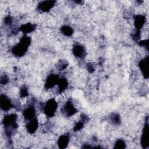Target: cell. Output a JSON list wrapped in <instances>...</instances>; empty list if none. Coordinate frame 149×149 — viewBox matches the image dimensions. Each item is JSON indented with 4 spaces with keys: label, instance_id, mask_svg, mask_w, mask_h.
<instances>
[{
    "label": "cell",
    "instance_id": "9a60e30c",
    "mask_svg": "<svg viewBox=\"0 0 149 149\" xmlns=\"http://www.w3.org/2000/svg\"><path fill=\"white\" fill-rule=\"evenodd\" d=\"M36 29V26L34 24L31 23H26L24 24H23L20 27V30L24 34L29 33L31 31H33Z\"/></svg>",
    "mask_w": 149,
    "mask_h": 149
},
{
    "label": "cell",
    "instance_id": "30bf717a",
    "mask_svg": "<svg viewBox=\"0 0 149 149\" xmlns=\"http://www.w3.org/2000/svg\"><path fill=\"white\" fill-rule=\"evenodd\" d=\"M134 26L137 30L140 31L146 22V17L143 15H137L134 16Z\"/></svg>",
    "mask_w": 149,
    "mask_h": 149
},
{
    "label": "cell",
    "instance_id": "7c38bea8",
    "mask_svg": "<svg viewBox=\"0 0 149 149\" xmlns=\"http://www.w3.org/2000/svg\"><path fill=\"white\" fill-rule=\"evenodd\" d=\"M73 53L74 55H75L76 57L79 58H83L85 55V50L84 47L80 45V44H76L75 45L73 48Z\"/></svg>",
    "mask_w": 149,
    "mask_h": 149
},
{
    "label": "cell",
    "instance_id": "cb8c5ba5",
    "mask_svg": "<svg viewBox=\"0 0 149 149\" xmlns=\"http://www.w3.org/2000/svg\"><path fill=\"white\" fill-rule=\"evenodd\" d=\"M8 81V78L6 77V76L3 75L1 77V83L2 84H5Z\"/></svg>",
    "mask_w": 149,
    "mask_h": 149
},
{
    "label": "cell",
    "instance_id": "d6986e66",
    "mask_svg": "<svg viewBox=\"0 0 149 149\" xmlns=\"http://www.w3.org/2000/svg\"><path fill=\"white\" fill-rule=\"evenodd\" d=\"M111 119L112 123L115 124H118L120 122V116L117 113H113L111 117Z\"/></svg>",
    "mask_w": 149,
    "mask_h": 149
},
{
    "label": "cell",
    "instance_id": "4fadbf2b",
    "mask_svg": "<svg viewBox=\"0 0 149 149\" xmlns=\"http://www.w3.org/2000/svg\"><path fill=\"white\" fill-rule=\"evenodd\" d=\"M27 129L30 133H34L38 127V120L36 118H33L29 121L27 124Z\"/></svg>",
    "mask_w": 149,
    "mask_h": 149
},
{
    "label": "cell",
    "instance_id": "9c48e42d",
    "mask_svg": "<svg viewBox=\"0 0 149 149\" xmlns=\"http://www.w3.org/2000/svg\"><path fill=\"white\" fill-rule=\"evenodd\" d=\"M54 1H45L41 2L38 5V9L42 12H48L55 5Z\"/></svg>",
    "mask_w": 149,
    "mask_h": 149
},
{
    "label": "cell",
    "instance_id": "5b68a950",
    "mask_svg": "<svg viewBox=\"0 0 149 149\" xmlns=\"http://www.w3.org/2000/svg\"><path fill=\"white\" fill-rule=\"evenodd\" d=\"M62 112L66 116H71L76 112V109L70 101L66 102L62 108Z\"/></svg>",
    "mask_w": 149,
    "mask_h": 149
},
{
    "label": "cell",
    "instance_id": "e0dca14e",
    "mask_svg": "<svg viewBox=\"0 0 149 149\" xmlns=\"http://www.w3.org/2000/svg\"><path fill=\"white\" fill-rule=\"evenodd\" d=\"M61 31L63 34L66 36H71L73 33V29L68 26H63L61 28Z\"/></svg>",
    "mask_w": 149,
    "mask_h": 149
},
{
    "label": "cell",
    "instance_id": "5bb4252c",
    "mask_svg": "<svg viewBox=\"0 0 149 149\" xmlns=\"http://www.w3.org/2000/svg\"><path fill=\"white\" fill-rule=\"evenodd\" d=\"M69 141V137L68 135L64 134L59 137L58 140V146L60 148H65L68 146Z\"/></svg>",
    "mask_w": 149,
    "mask_h": 149
},
{
    "label": "cell",
    "instance_id": "7a4b0ae2",
    "mask_svg": "<svg viewBox=\"0 0 149 149\" xmlns=\"http://www.w3.org/2000/svg\"><path fill=\"white\" fill-rule=\"evenodd\" d=\"M57 107V102L54 99H51L46 102L44 107V111L47 116L52 117L55 115Z\"/></svg>",
    "mask_w": 149,
    "mask_h": 149
},
{
    "label": "cell",
    "instance_id": "8fae6325",
    "mask_svg": "<svg viewBox=\"0 0 149 149\" xmlns=\"http://www.w3.org/2000/svg\"><path fill=\"white\" fill-rule=\"evenodd\" d=\"M35 114L36 112L33 105L29 106L26 109H25L23 112V116L24 118L29 120L34 118Z\"/></svg>",
    "mask_w": 149,
    "mask_h": 149
},
{
    "label": "cell",
    "instance_id": "ac0fdd59",
    "mask_svg": "<svg viewBox=\"0 0 149 149\" xmlns=\"http://www.w3.org/2000/svg\"><path fill=\"white\" fill-rule=\"evenodd\" d=\"M126 147V144L125 141L122 139H119L116 140L115 143L114 148H125Z\"/></svg>",
    "mask_w": 149,
    "mask_h": 149
},
{
    "label": "cell",
    "instance_id": "44dd1931",
    "mask_svg": "<svg viewBox=\"0 0 149 149\" xmlns=\"http://www.w3.org/2000/svg\"><path fill=\"white\" fill-rule=\"evenodd\" d=\"M20 95L22 98L25 97L26 96H27L28 95V91H27V89L26 87L23 86L21 88L20 91Z\"/></svg>",
    "mask_w": 149,
    "mask_h": 149
},
{
    "label": "cell",
    "instance_id": "7402d4cb",
    "mask_svg": "<svg viewBox=\"0 0 149 149\" xmlns=\"http://www.w3.org/2000/svg\"><path fill=\"white\" fill-rule=\"evenodd\" d=\"M59 65H58V69L59 70H63L64 69L66 68V66H67V63H66L65 62H59V63H58Z\"/></svg>",
    "mask_w": 149,
    "mask_h": 149
},
{
    "label": "cell",
    "instance_id": "d4e9b609",
    "mask_svg": "<svg viewBox=\"0 0 149 149\" xmlns=\"http://www.w3.org/2000/svg\"><path fill=\"white\" fill-rule=\"evenodd\" d=\"M87 69H88V70L89 72L91 73V72H93L94 70V66H93V65L89 63V64L88 65V66H87Z\"/></svg>",
    "mask_w": 149,
    "mask_h": 149
},
{
    "label": "cell",
    "instance_id": "603a6c76",
    "mask_svg": "<svg viewBox=\"0 0 149 149\" xmlns=\"http://www.w3.org/2000/svg\"><path fill=\"white\" fill-rule=\"evenodd\" d=\"M4 22H5L6 24L9 25V24H10L12 23V17L10 16H7V17H6L5 18Z\"/></svg>",
    "mask_w": 149,
    "mask_h": 149
},
{
    "label": "cell",
    "instance_id": "52a82bcc",
    "mask_svg": "<svg viewBox=\"0 0 149 149\" xmlns=\"http://www.w3.org/2000/svg\"><path fill=\"white\" fill-rule=\"evenodd\" d=\"M59 80V78L57 74H51L49 75L46 80L45 88L47 89L52 88L56 84H58Z\"/></svg>",
    "mask_w": 149,
    "mask_h": 149
},
{
    "label": "cell",
    "instance_id": "ffe728a7",
    "mask_svg": "<svg viewBox=\"0 0 149 149\" xmlns=\"http://www.w3.org/2000/svg\"><path fill=\"white\" fill-rule=\"evenodd\" d=\"M83 125H84V120L83 119H81V120H80L79 122H78L74 126V131H77L80 130L81 129L83 128Z\"/></svg>",
    "mask_w": 149,
    "mask_h": 149
},
{
    "label": "cell",
    "instance_id": "2e32d148",
    "mask_svg": "<svg viewBox=\"0 0 149 149\" xmlns=\"http://www.w3.org/2000/svg\"><path fill=\"white\" fill-rule=\"evenodd\" d=\"M57 84L58 86L59 91H62L63 90L66 89V88L68 86V81H67L66 79L61 78V79H59Z\"/></svg>",
    "mask_w": 149,
    "mask_h": 149
},
{
    "label": "cell",
    "instance_id": "ba28073f",
    "mask_svg": "<svg viewBox=\"0 0 149 149\" xmlns=\"http://www.w3.org/2000/svg\"><path fill=\"white\" fill-rule=\"evenodd\" d=\"M0 104L1 108L3 111H8L13 106L10 99L4 94L1 95Z\"/></svg>",
    "mask_w": 149,
    "mask_h": 149
},
{
    "label": "cell",
    "instance_id": "6da1fadb",
    "mask_svg": "<svg viewBox=\"0 0 149 149\" xmlns=\"http://www.w3.org/2000/svg\"><path fill=\"white\" fill-rule=\"evenodd\" d=\"M30 42L31 38L30 37L26 35L23 36L20 38V42L12 48V53L16 56H23L26 52Z\"/></svg>",
    "mask_w": 149,
    "mask_h": 149
},
{
    "label": "cell",
    "instance_id": "3957f363",
    "mask_svg": "<svg viewBox=\"0 0 149 149\" xmlns=\"http://www.w3.org/2000/svg\"><path fill=\"white\" fill-rule=\"evenodd\" d=\"M17 116L15 113H12L5 116L3 120V124L6 129H15L17 127L16 119Z\"/></svg>",
    "mask_w": 149,
    "mask_h": 149
},
{
    "label": "cell",
    "instance_id": "8992f818",
    "mask_svg": "<svg viewBox=\"0 0 149 149\" xmlns=\"http://www.w3.org/2000/svg\"><path fill=\"white\" fill-rule=\"evenodd\" d=\"M140 70L146 79L148 77V56H146L143 59L140 61L139 63Z\"/></svg>",
    "mask_w": 149,
    "mask_h": 149
},
{
    "label": "cell",
    "instance_id": "277c9868",
    "mask_svg": "<svg viewBox=\"0 0 149 149\" xmlns=\"http://www.w3.org/2000/svg\"><path fill=\"white\" fill-rule=\"evenodd\" d=\"M148 121L147 120L146 124L144 125L141 137V145L143 148H146L148 147Z\"/></svg>",
    "mask_w": 149,
    "mask_h": 149
}]
</instances>
